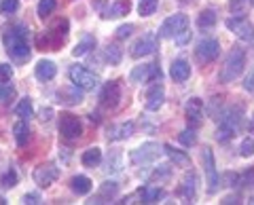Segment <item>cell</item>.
Listing matches in <instances>:
<instances>
[{
    "instance_id": "cell-7",
    "label": "cell",
    "mask_w": 254,
    "mask_h": 205,
    "mask_svg": "<svg viewBox=\"0 0 254 205\" xmlns=\"http://www.w3.org/2000/svg\"><path fill=\"white\" fill-rule=\"evenodd\" d=\"M68 76H70V81H72L76 87H81V89H95L98 87V74H93L91 70H87L85 66H72L70 68V72H68Z\"/></svg>"
},
{
    "instance_id": "cell-14",
    "label": "cell",
    "mask_w": 254,
    "mask_h": 205,
    "mask_svg": "<svg viewBox=\"0 0 254 205\" xmlns=\"http://www.w3.org/2000/svg\"><path fill=\"white\" fill-rule=\"evenodd\" d=\"M119 100H121V85H119L117 81L106 83L104 89H102V93H100L102 106L104 108H115L119 104Z\"/></svg>"
},
{
    "instance_id": "cell-4",
    "label": "cell",
    "mask_w": 254,
    "mask_h": 205,
    "mask_svg": "<svg viewBox=\"0 0 254 205\" xmlns=\"http://www.w3.org/2000/svg\"><path fill=\"white\" fill-rule=\"evenodd\" d=\"M201 165L205 171V184H208V193H216L220 188V180H218V171H216V161H214V153L208 146L201 151Z\"/></svg>"
},
{
    "instance_id": "cell-40",
    "label": "cell",
    "mask_w": 254,
    "mask_h": 205,
    "mask_svg": "<svg viewBox=\"0 0 254 205\" xmlns=\"http://www.w3.org/2000/svg\"><path fill=\"white\" fill-rule=\"evenodd\" d=\"M250 0H229V11L235 13V15H240L246 11V6H248Z\"/></svg>"
},
{
    "instance_id": "cell-16",
    "label": "cell",
    "mask_w": 254,
    "mask_h": 205,
    "mask_svg": "<svg viewBox=\"0 0 254 205\" xmlns=\"http://www.w3.org/2000/svg\"><path fill=\"white\" fill-rule=\"evenodd\" d=\"M185 114H187V121L190 125H201V121H203V102L199 98H190L187 102Z\"/></svg>"
},
{
    "instance_id": "cell-27",
    "label": "cell",
    "mask_w": 254,
    "mask_h": 205,
    "mask_svg": "<svg viewBox=\"0 0 254 205\" xmlns=\"http://www.w3.org/2000/svg\"><path fill=\"white\" fill-rule=\"evenodd\" d=\"M13 133H15V142H17V146H26L30 142V127H28L26 121H21V123L15 125Z\"/></svg>"
},
{
    "instance_id": "cell-41",
    "label": "cell",
    "mask_w": 254,
    "mask_h": 205,
    "mask_svg": "<svg viewBox=\"0 0 254 205\" xmlns=\"http://www.w3.org/2000/svg\"><path fill=\"white\" fill-rule=\"evenodd\" d=\"M17 9H19L17 0H2V2H0V11H2L4 15H13Z\"/></svg>"
},
{
    "instance_id": "cell-1",
    "label": "cell",
    "mask_w": 254,
    "mask_h": 205,
    "mask_svg": "<svg viewBox=\"0 0 254 205\" xmlns=\"http://www.w3.org/2000/svg\"><path fill=\"white\" fill-rule=\"evenodd\" d=\"M28 28L23 23H15V26H6L2 30V45L4 51L11 55L13 59H28L30 57V43H28Z\"/></svg>"
},
{
    "instance_id": "cell-12",
    "label": "cell",
    "mask_w": 254,
    "mask_h": 205,
    "mask_svg": "<svg viewBox=\"0 0 254 205\" xmlns=\"http://www.w3.org/2000/svg\"><path fill=\"white\" fill-rule=\"evenodd\" d=\"M155 49H157V34L148 32L144 36H140L138 41L131 45V51L129 53H131V57L140 59V57H146V55L155 53Z\"/></svg>"
},
{
    "instance_id": "cell-20",
    "label": "cell",
    "mask_w": 254,
    "mask_h": 205,
    "mask_svg": "<svg viewBox=\"0 0 254 205\" xmlns=\"http://www.w3.org/2000/svg\"><path fill=\"white\" fill-rule=\"evenodd\" d=\"M34 74L38 81H51V78H55V74H58V66H55L51 59H41L34 68Z\"/></svg>"
},
{
    "instance_id": "cell-22",
    "label": "cell",
    "mask_w": 254,
    "mask_h": 205,
    "mask_svg": "<svg viewBox=\"0 0 254 205\" xmlns=\"http://www.w3.org/2000/svg\"><path fill=\"white\" fill-rule=\"evenodd\" d=\"M117 193H119V184L117 182H104L100 186L98 195H95L93 203H106V201L113 199V197H117Z\"/></svg>"
},
{
    "instance_id": "cell-32",
    "label": "cell",
    "mask_w": 254,
    "mask_h": 205,
    "mask_svg": "<svg viewBox=\"0 0 254 205\" xmlns=\"http://www.w3.org/2000/svg\"><path fill=\"white\" fill-rule=\"evenodd\" d=\"M159 6V0H140L138 2V13L142 17H150V15H155Z\"/></svg>"
},
{
    "instance_id": "cell-13",
    "label": "cell",
    "mask_w": 254,
    "mask_h": 205,
    "mask_svg": "<svg viewBox=\"0 0 254 205\" xmlns=\"http://www.w3.org/2000/svg\"><path fill=\"white\" fill-rule=\"evenodd\" d=\"M227 28L231 30V32L237 38H242V41H252V38H254L252 23L246 19V17H240V15H235V17H229L227 19Z\"/></svg>"
},
{
    "instance_id": "cell-18",
    "label": "cell",
    "mask_w": 254,
    "mask_h": 205,
    "mask_svg": "<svg viewBox=\"0 0 254 205\" xmlns=\"http://www.w3.org/2000/svg\"><path fill=\"white\" fill-rule=\"evenodd\" d=\"M178 195H180L185 201H189V203L197 197V176H195L193 171H189V173H187L185 182H182V186L178 188Z\"/></svg>"
},
{
    "instance_id": "cell-23",
    "label": "cell",
    "mask_w": 254,
    "mask_h": 205,
    "mask_svg": "<svg viewBox=\"0 0 254 205\" xmlns=\"http://www.w3.org/2000/svg\"><path fill=\"white\" fill-rule=\"evenodd\" d=\"M133 133V123H121L113 125L108 129V140H127Z\"/></svg>"
},
{
    "instance_id": "cell-45",
    "label": "cell",
    "mask_w": 254,
    "mask_h": 205,
    "mask_svg": "<svg viewBox=\"0 0 254 205\" xmlns=\"http://www.w3.org/2000/svg\"><path fill=\"white\" fill-rule=\"evenodd\" d=\"M131 32H133V26H131V23H127V26H121L117 30V38H119V41H123V38L131 36Z\"/></svg>"
},
{
    "instance_id": "cell-25",
    "label": "cell",
    "mask_w": 254,
    "mask_h": 205,
    "mask_svg": "<svg viewBox=\"0 0 254 205\" xmlns=\"http://www.w3.org/2000/svg\"><path fill=\"white\" fill-rule=\"evenodd\" d=\"M100 161H102V151L98 146L87 148V151L83 153V156H81V163L85 165V167H95V165H100Z\"/></svg>"
},
{
    "instance_id": "cell-50",
    "label": "cell",
    "mask_w": 254,
    "mask_h": 205,
    "mask_svg": "<svg viewBox=\"0 0 254 205\" xmlns=\"http://www.w3.org/2000/svg\"><path fill=\"white\" fill-rule=\"evenodd\" d=\"M51 114H53V112H51V108L41 110V119H43V121H49V119H51Z\"/></svg>"
},
{
    "instance_id": "cell-3",
    "label": "cell",
    "mask_w": 254,
    "mask_h": 205,
    "mask_svg": "<svg viewBox=\"0 0 254 205\" xmlns=\"http://www.w3.org/2000/svg\"><path fill=\"white\" fill-rule=\"evenodd\" d=\"M242 106H229L222 110V114H220V119H218V140L220 142H227V140H231L235 136V131L237 127L242 125Z\"/></svg>"
},
{
    "instance_id": "cell-15",
    "label": "cell",
    "mask_w": 254,
    "mask_h": 205,
    "mask_svg": "<svg viewBox=\"0 0 254 205\" xmlns=\"http://www.w3.org/2000/svg\"><path fill=\"white\" fill-rule=\"evenodd\" d=\"M163 102H165V91H163L161 83H153L146 91V100H144L146 110H159L163 106Z\"/></svg>"
},
{
    "instance_id": "cell-24",
    "label": "cell",
    "mask_w": 254,
    "mask_h": 205,
    "mask_svg": "<svg viewBox=\"0 0 254 205\" xmlns=\"http://www.w3.org/2000/svg\"><path fill=\"white\" fill-rule=\"evenodd\" d=\"M129 9H131L129 0H115V2L108 6V11L104 13V17H110V19H115V17H123V15L129 13Z\"/></svg>"
},
{
    "instance_id": "cell-17",
    "label": "cell",
    "mask_w": 254,
    "mask_h": 205,
    "mask_svg": "<svg viewBox=\"0 0 254 205\" xmlns=\"http://www.w3.org/2000/svg\"><path fill=\"white\" fill-rule=\"evenodd\" d=\"M78 89H81V87H76L74 83L68 85V87H62V89L58 91V100L62 102V104H66V106L81 104V102H83V93Z\"/></svg>"
},
{
    "instance_id": "cell-11",
    "label": "cell",
    "mask_w": 254,
    "mask_h": 205,
    "mask_svg": "<svg viewBox=\"0 0 254 205\" xmlns=\"http://www.w3.org/2000/svg\"><path fill=\"white\" fill-rule=\"evenodd\" d=\"M32 176H34V182L41 188H49L60 178V167H55L53 163H45V165H38Z\"/></svg>"
},
{
    "instance_id": "cell-52",
    "label": "cell",
    "mask_w": 254,
    "mask_h": 205,
    "mask_svg": "<svg viewBox=\"0 0 254 205\" xmlns=\"http://www.w3.org/2000/svg\"><path fill=\"white\" fill-rule=\"evenodd\" d=\"M248 203H252V205H254V197H252V199H250V201H248Z\"/></svg>"
},
{
    "instance_id": "cell-19",
    "label": "cell",
    "mask_w": 254,
    "mask_h": 205,
    "mask_svg": "<svg viewBox=\"0 0 254 205\" xmlns=\"http://www.w3.org/2000/svg\"><path fill=\"white\" fill-rule=\"evenodd\" d=\"M170 76L174 78L176 83H185L187 78L190 76V66H189V61L187 59H174L172 61V66H170Z\"/></svg>"
},
{
    "instance_id": "cell-6",
    "label": "cell",
    "mask_w": 254,
    "mask_h": 205,
    "mask_svg": "<svg viewBox=\"0 0 254 205\" xmlns=\"http://www.w3.org/2000/svg\"><path fill=\"white\" fill-rule=\"evenodd\" d=\"M159 154H161V144H157V142H146V144L138 146L136 151H131L129 161L133 165H144V163H153L155 159H159Z\"/></svg>"
},
{
    "instance_id": "cell-21",
    "label": "cell",
    "mask_w": 254,
    "mask_h": 205,
    "mask_svg": "<svg viewBox=\"0 0 254 205\" xmlns=\"http://www.w3.org/2000/svg\"><path fill=\"white\" fill-rule=\"evenodd\" d=\"M140 197H142V203H157V201H161L165 193H163V188H159V186H142L140 188Z\"/></svg>"
},
{
    "instance_id": "cell-49",
    "label": "cell",
    "mask_w": 254,
    "mask_h": 205,
    "mask_svg": "<svg viewBox=\"0 0 254 205\" xmlns=\"http://www.w3.org/2000/svg\"><path fill=\"white\" fill-rule=\"evenodd\" d=\"M242 184H244V186H254V169H250V171L242 178Z\"/></svg>"
},
{
    "instance_id": "cell-39",
    "label": "cell",
    "mask_w": 254,
    "mask_h": 205,
    "mask_svg": "<svg viewBox=\"0 0 254 205\" xmlns=\"http://www.w3.org/2000/svg\"><path fill=\"white\" fill-rule=\"evenodd\" d=\"M153 180H170L172 178V167L170 165H161V167H157L153 171V176H150Z\"/></svg>"
},
{
    "instance_id": "cell-46",
    "label": "cell",
    "mask_w": 254,
    "mask_h": 205,
    "mask_svg": "<svg viewBox=\"0 0 254 205\" xmlns=\"http://www.w3.org/2000/svg\"><path fill=\"white\" fill-rule=\"evenodd\" d=\"M23 203L36 205V203H41V197H38L36 193H28V195H23Z\"/></svg>"
},
{
    "instance_id": "cell-5",
    "label": "cell",
    "mask_w": 254,
    "mask_h": 205,
    "mask_svg": "<svg viewBox=\"0 0 254 205\" xmlns=\"http://www.w3.org/2000/svg\"><path fill=\"white\" fill-rule=\"evenodd\" d=\"M218 55H220V45L216 38H203V41H199L195 47V59L199 61L201 66L212 64Z\"/></svg>"
},
{
    "instance_id": "cell-38",
    "label": "cell",
    "mask_w": 254,
    "mask_h": 205,
    "mask_svg": "<svg viewBox=\"0 0 254 205\" xmlns=\"http://www.w3.org/2000/svg\"><path fill=\"white\" fill-rule=\"evenodd\" d=\"M240 154L244 156V159H248V156L254 154V138H246L242 142V146H240Z\"/></svg>"
},
{
    "instance_id": "cell-30",
    "label": "cell",
    "mask_w": 254,
    "mask_h": 205,
    "mask_svg": "<svg viewBox=\"0 0 254 205\" xmlns=\"http://www.w3.org/2000/svg\"><path fill=\"white\" fill-rule=\"evenodd\" d=\"M121 167H123V154L119 153V151H115L113 154L108 156L104 169H106L108 173H117V171H121Z\"/></svg>"
},
{
    "instance_id": "cell-36",
    "label": "cell",
    "mask_w": 254,
    "mask_h": 205,
    "mask_svg": "<svg viewBox=\"0 0 254 205\" xmlns=\"http://www.w3.org/2000/svg\"><path fill=\"white\" fill-rule=\"evenodd\" d=\"M15 184H17V171H15V169L4 171L2 178H0V186H2V188H13Z\"/></svg>"
},
{
    "instance_id": "cell-53",
    "label": "cell",
    "mask_w": 254,
    "mask_h": 205,
    "mask_svg": "<svg viewBox=\"0 0 254 205\" xmlns=\"http://www.w3.org/2000/svg\"><path fill=\"white\" fill-rule=\"evenodd\" d=\"M252 4H254V0H252Z\"/></svg>"
},
{
    "instance_id": "cell-34",
    "label": "cell",
    "mask_w": 254,
    "mask_h": 205,
    "mask_svg": "<svg viewBox=\"0 0 254 205\" xmlns=\"http://www.w3.org/2000/svg\"><path fill=\"white\" fill-rule=\"evenodd\" d=\"M104 55H106V59L110 61L113 66H117V64H121V59H123V51L119 49L117 45H108L106 49H104Z\"/></svg>"
},
{
    "instance_id": "cell-33",
    "label": "cell",
    "mask_w": 254,
    "mask_h": 205,
    "mask_svg": "<svg viewBox=\"0 0 254 205\" xmlns=\"http://www.w3.org/2000/svg\"><path fill=\"white\" fill-rule=\"evenodd\" d=\"M15 114H17L19 119L28 121L30 116H32V100L30 98H23L19 104H17V108H15Z\"/></svg>"
},
{
    "instance_id": "cell-48",
    "label": "cell",
    "mask_w": 254,
    "mask_h": 205,
    "mask_svg": "<svg viewBox=\"0 0 254 205\" xmlns=\"http://www.w3.org/2000/svg\"><path fill=\"white\" fill-rule=\"evenodd\" d=\"M244 89H248L250 93H254V70L246 76V81H244Z\"/></svg>"
},
{
    "instance_id": "cell-44",
    "label": "cell",
    "mask_w": 254,
    "mask_h": 205,
    "mask_svg": "<svg viewBox=\"0 0 254 205\" xmlns=\"http://www.w3.org/2000/svg\"><path fill=\"white\" fill-rule=\"evenodd\" d=\"M11 76H13V68L9 64H0V83H9Z\"/></svg>"
},
{
    "instance_id": "cell-29",
    "label": "cell",
    "mask_w": 254,
    "mask_h": 205,
    "mask_svg": "<svg viewBox=\"0 0 254 205\" xmlns=\"http://www.w3.org/2000/svg\"><path fill=\"white\" fill-rule=\"evenodd\" d=\"M93 47H95V38L93 36H85L83 41L72 49V55L74 57H83V55L89 53V49H93Z\"/></svg>"
},
{
    "instance_id": "cell-8",
    "label": "cell",
    "mask_w": 254,
    "mask_h": 205,
    "mask_svg": "<svg viewBox=\"0 0 254 205\" xmlns=\"http://www.w3.org/2000/svg\"><path fill=\"white\" fill-rule=\"evenodd\" d=\"M187 28H189V17L185 13H176V15H170V17L161 23L159 34H161V38H174Z\"/></svg>"
},
{
    "instance_id": "cell-42",
    "label": "cell",
    "mask_w": 254,
    "mask_h": 205,
    "mask_svg": "<svg viewBox=\"0 0 254 205\" xmlns=\"http://www.w3.org/2000/svg\"><path fill=\"white\" fill-rule=\"evenodd\" d=\"M222 106H225V102H222V98H214V102L210 104V116H214V119H220V114H222Z\"/></svg>"
},
{
    "instance_id": "cell-28",
    "label": "cell",
    "mask_w": 254,
    "mask_h": 205,
    "mask_svg": "<svg viewBox=\"0 0 254 205\" xmlns=\"http://www.w3.org/2000/svg\"><path fill=\"white\" fill-rule=\"evenodd\" d=\"M214 23H216V11H214V9H203L199 13V17H197V26L203 28V30L212 28Z\"/></svg>"
},
{
    "instance_id": "cell-37",
    "label": "cell",
    "mask_w": 254,
    "mask_h": 205,
    "mask_svg": "<svg viewBox=\"0 0 254 205\" xmlns=\"http://www.w3.org/2000/svg\"><path fill=\"white\" fill-rule=\"evenodd\" d=\"M178 142H180V144H185V146H193L195 142H197L195 129H185V131H180V133H178Z\"/></svg>"
},
{
    "instance_id": "cell-31",
    "label": "cell",
    "mask_w": 254,
    "mask_h": 205,
    "mask_svg": "<svg viewBox=\"0 0 254 205\" xmlns=\"http://www.w3.org/2000/svg\"><path fill=\"white\" fill-rule=\"evenodd\" d=\"M163 151H165V154H168L174 163H178V165H189V163H190V161H189V156H187L185 153L176 151V148L170 146V144H165V146H163Z\"/></svg>"
},
{
    "instance_id": "cell-2",
    "label": "cell",
    "mask_w": 254,
    "mask_h": 205,
    "mask_svg": "<svg viewBox=\"0 0 254 205\" xmlns=\"http://www.w3.org/2000/svg\"><path fill=\"white\" fill-rule=\"evenodd\" d=\"M244 68H246V51L242 47H233L225 59V66H222L220 74H218V81L220 83H233L235 78L244 72Z\"/></svg>"
},
{
    "instance_id": "cell-43",
    "label": "cell",
    "mask_w": 254,
    "mask_h": 205,
    "mask_svg": "<svg viewBox=\"0 0 254 205\" xmlns=\"http://www.w3.org/2000/svg\"><path fill=\"white\" fill-rule=\"evenodd\" d=\"M13 96H15V89H13V87L0 83V100H2V102H9Z\"/></svg>"
},
{
    "instance_id": "cell-26",
    "label": "cell",
    "mask_w": 254,
    "mask_h": 205,
    "mask_svg": "<svg viewBox=\"0 0 254 205\" xmlns=\"http://www.w3.org/2000/svg\"><path fill=\"white\" fill-rule=\"evenodd\" d=\"M70 188H72L76 195H87L91 191V180L87 176H74L70 180Z\"/></svg>"
},
{
    "instance_id": "cell-9",
    "label": "cell",
    "mask_w": 254,
    "mask_h": 205,
    "mask_svg": "<svg viewBox=\"0 0 254 205\" xmlns=\"http://www.w3.org/2000/svg\"><path fill=\"white\" fill-rule=\"evenodd\" d=\"M129 78L133 83H150V85H153V83H161L163 74H161V70H159L157 64H144V66L133 68Z\"/></svg>"
},
{
    "instance_id": "cell-51",
    "label": "cell",
    "mask_w": 254,
    "mask_h": 205,
    "mask_svg": "<svg viewBox=\"0 0 254 205\" xmlns=\"http://www.w3.org/2000/svg\"><path fill=\"white\" fill-rule=\"evenodd\" d=\"M250 131L254 133V116H252V123H250Z\"/></svg>"
},
{
    "instance_id": "cell-35",
    "label": "cell",
    "mask_w": 254,
    "mask_h": 205,
    "mask_svg": "<svg viewBox=\"0 0 254 205\" xmlns=\"http://www.w3.org/2000/svg\"><path fill=\"white\" fill-rule=\"evenodd\" d=\"M55 6H58V0H41L38 2V17L47 19L55 11Z\"/></svg>"
},
{
    "instance_id": "cell-10",
    "label": "cell",
    "mask_w": 254,
    "mask_h": 205,
    "mask_svg": "<svg viewBox=\"0 0 254 205\" xmlns=\"http://www.w3.org/2000/svg\"><path fill=\"white\" fill-rule=\"evenodd\" d=\"M60 133L66 140H78L83 136V125L74 114H60Z\"/></svg>"
},
{
    "instance_id": "cell-47",
    "label": "cell",
    "mask_w": 254,
    "mask_h": 205,
    "mask_svg": "<svg viewBox=\"0 0 254 205\" xmlns=\"http://www.w3.org/2000/svg\"><path fill=\"white\" fill-rule=\"evenodd\" d=\"M176 38V45H187L189 43V38H190V32H189V28L187 30H182V32L178 36H174Z\"/></svg>"
}]
</instances>
